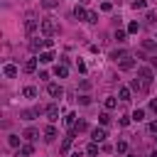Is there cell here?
Returning a JSON list of instances; mask_svg holds the SVG:
<instances>
[{"instance_id": "obj_18", "label": "cell", "mask_w": 157, "mask_h": 157, "mask_svg": "<svg viewBox=\"0 0 157 157\" xmlns=\"http://www.w3.org/2000/svg\"><path fill=\"white\" fill-rule=\"evenodd\" d=\"M37 61H39V59H27V61H25V71L32 74V71L37 69Z\"/></svg>"}, {"instance_id": "obj_32", "label": "cell", "mask_w": 157, "mask_h": 157, "mask_svg": "<svg viewBox=\"0 0 157 157\" xmlns=\"http://www.w3.org/2000/svg\"><path fill=\"white\" fill-rule=\"evenodd\" d=\"M137 29H140L137 22H130V25H128V32H137Z\"/></svg>"}, {"instance_id": "obj_12", "label": "cell", "mask_w": 157, "mask_h": 157, "mask_svg": "<svg viewBox=\"0 0 157 157\" xmlns=\"http://www.w3.org/2000/svg\"><path fill=\"white\" fill-rule=\"evenodd\" d=\"M54 137H56V130H54V125H47V128H44V140H47V142H52Z\"/></svg>"}, {"instance_id": "obj_2", "label": "cell", "mask_w": 157, "mask_h": 157, "mask_svg": "<svg viewBox=\"0 0 157 157\" xmlns=\"http://www.w3.org/2000/svg\"><path fill=\"white\" fill-rule=\"evenodd\" d=\"M137 78L150 88V83H152V78H155V76H152V66H140V69H137Z\"/></svg>"}, {"instance_id": "obj_33", "label": "cell", "mask_w": 157, "mask_h": 157, "mask_svg": "<svg viewBox=\"0 0 157 157\" xmlns=\"http://www.w3.org/2000/svg\"><path fill=\"white\" fill-rule=\"evenodd\" d=\"M96 152H98V145L91 142V145H88V155H96Z\"/></svg>"}, {"instance_id": "obj_11", "label": "cell", "mask_w": 157, "mask_h": 157, "mask_svg": "<svg viewBox=\"0 0 157 157\" xmlns=\"http://www.w3.org/2000/svg\"><path fill=\"white\" fill-rule=\"evenodd\" d=\"M2 74H5L7 78H15V76H17V66H15V64H5V69H2Z\"/></svg>"}, {"instance_id": "obj_21", "label": "cell", "mask_w": 157, "mask_h": 157, "mask_svg": "<svg viewBox=\"0 0 157 157\" xmlns=\"http://www.w3.org/2000/svg\"><path fill=\"white\" fill-rule=\"evenodd\" d=\"M115 105H118V98H113V96H108V98H105V108H108V110H113Z\"/></svg>"}, {"instance_id": "obj_17", "label": "cell", "mask_w": 157, "mask_h": 157, "mask_svg": "<svg viewBox=\"0 0 157 157\" xmlns=\"http://www.w3.org/2000/svg\"><path fill=\"white\" fill-rule=\"evenodd\" d=\"M39 61H42V64L54 61V52H42V54H39Z\"/></svg>"}, {"instance_id": "obj_39", "label": "cell", "mask_w": 157, "mask_h": 157, "mask_svg": "<svg viewBox=\"0 0 157 157\" xmlns=\"http://www.w3.org/2000/svg\"><path fill=\"white\" fill-rule=\"evenodd\" d=\"M150 157H157V150H155V152H150Z\"/></svg>"}, {"instance_id": "obj_25", "label": "cell", "mask_w": 157, "mask_h": 157, "mask_svg": "<svg viewBox=\"0 0 157 157\" xmlns=\"http://www.w3.org/2000/svg\"><path fill=\"white\" fill-rule=\"evenodd\" d=\"M86 22L96 25V22H98V15H96V12H88V15H86Z\"/></svg>"}, {"instance_id": "obj_16", "label": "cell", "mask_w": 157, "mask_h": 157, "mask_svg": "<svg viewBox=\"0 0 157 157\" xmlns=\"http://www.w3.org/2000/svg\"><path fill=\"white\" fill-rule=\"evenodd\" d=\"M130 91H132V88H125V86H123V88H118V98H120L123 103H125V101H130Z\"/></svg>"}, {"instance_id": "obj_27", "label": "cell", "mask_w": 157, "mask_h": 157, "mask_svg": "<svg viewBox=\"0 0 157 157\" xmlns=\"http://www.w3.org/2000/svg\"><path fill=\"white\" fill-rule=\"evenodd\" d=\"M7 142H10L12 147H20V137H17V135H10V137H7Z\"/></svg>"}, {"instance_id": "obj_4", "label": "cell", "mask_w": 157, "mask_h": 157, "mask_svg": "<svg viewBox=\"0 0 157 157\" xmlns=\"http://www.w3.org/2000/svg\"><path fill=\"white\" fill-rule=\"evenodd\" d=\"M37 29H42V22H37V20H34V17H29V20H27V22H25V32H27V34H29V37H32V34H34V32H37Z\"/></svg>"}, {"instance_id": "obj_22", "label": "cell", "mask_w": 157, "mask_h": 157, "mask_svg": "<svg viewBox=\"0 0 157 157\" xmlns=\"http://www.w3.org/2000/svg\"><path fill=\"white\" fill-rule=\"evenodd\" d=\"M130 118H132V120H135V123H140V120H142V118H145V110H142V108H137V110H135V113H132V115H130Z\"/></svg>"}, {"instance_id": "obj_7", "label": "cell", "mask_w": 157, "mask_h": 157, "mask_svg": "<svg viewBox=\"0 0 157 157\" xmlns=\"http://www.w3.org/2000/svg\"><path fill=\"white\" fill-rule=\"evenodd\" d=\"M47 93H49L52 98H59V96L64 93V88H61L59 83H49V86H47Z\"/></svg>"}, {"instance_id": "obj_3", "label": "cell", "mask_w": 157, "mask_h": 157, "mask_svg": "<svg viewBox=\"0 0 157 157\" xmlns=\"http://www.w3.org/2000/svg\"><path fill=\"white\" fill-rule=\"evenodd\" d=\"M118 69H120V71H130V69H135V56L128 52V54L118 61Z\"/></svg>"}, {"instance_id": "obj_13", "label": "cell", "mask_w": 157, "mask_h": 157, "mask_svg": "<svg viewBox=\"0 0 157 157\" xmlns=\"http://www.w3.org/2000/svg\"><path fill=\"white\" fill-rule=\"evenodd\" d=\"M25 137H27L29 142H34V140L39 137V130H37V128H27V130H25Z\"/></svg>"}, {"instance_id": "obj_34", "label": "cell", "mask_w": 157, "mask_h": 157, "mask_svg": "<svg viewBox=\"0 0 157 157\" xmlns=\"http://www.w3.org/2000/svg\"><path fill=\"white\" fill-rule=\"evenodd\" d=\"M101 10H105V12H110V10H113V5H110V2H103V5H101Z\"/></svg>"}, {"instance_id": "obj_10", "label": "cell", "mask_w": 157, "mask_h": 157, "mask_svg": "<svg viewBox=\"0 0 157 157\" xmlns=\"http://www.w3.org/2000/svg\"><path fill=\"white\" fill-rule=\"evenodd\" d=\"M66 74H69V66H66L64 61L54 66V76H59V78H66Z\"/></svg>"}, {"instance_id": "obj_36", "label": "cell", "mask_w": 157, "mask_h": 157, "mask_svg": "<svg viewBox=\"0 0 157 157\" xmlns=\"http://www.w3.org/2000/svg\"><path fill=\"white\" fill-rule=\"evenodd\" d=\"M150 66H152V69H157V54H155V56H150Z\"/></svg>"}, {"instance_id": "obj_28", "label": "cell", "mask_w": 157, "mask_h": 157, "mask_svg": "<svg viewBox=\"0 0 157 157\" xmlns=\"http://www.w3.org/2000/svg\"><path fill=\"white\" fill-rule=\"evenodd\" d=\"M115 150H118V152H128V142H125V140H120V142L115 145Z\"/></svg>"}, {"instance_id": "obj_8", "label": "cell", "mask_w": 157, "mask_h": 157, "mask_svg": "<svg viewBox=\"0 0 157 157\" xmlns=\"http://www.w3.org/2000/svg\"><path fill=\"white\" fill-rule=\"evenodd\" d=\"M44 113H47L49 123H56V120H59V105H49V108H47Z\"/></svg>"}, {"instance_id": "obj_23", "label": "cell", "mask_w": 157, "mask_h": 157, "mask_svg": "<svg viewBox=\"0 0 157 157\" xmlns=\"http://www.w3.org/2000/svg\"><path fill=\"white\" fill-rule=\"evenodd\" d=\"M34 115H39V110H37V108H34V110H25V113H22V118H25V120H32Z\"/></svg>"}, {"instance_id": "obj_38", "label": "cell", "mask_w": 157, "mask_h": 157, "mask_svg": "<svg viewBox=\"0 0 157 157\" xmlns=\"http://www.w3.org/2000/svg\"><path fill=\"white\" fill-rule=\"evenodd\" d=\"M15 157H27V152H22V150H20V152H17Z\"/></svg>"}, {"instance_id": "obj_19", "label": "cell", "mask_w": 157, "mask_h": 157, "mask_svg": "<svg viewBox=\"0 0 157 157\" xmlns=\"http://www.w3.org/2000/svg\"><path fill=\"white\" fill-rule=\"evenodd\" d=\"M64 125H66V128H74V125H76V115H74V113H69V115L64 118Z\"/></svg>"}, {"instance_id": "obj_14", "label": "cell", "mask_w": 157, "mask_h": 157, "mask_svg": "<svg viewBox=\"0 0 157 157\" xmlns=\"http://www.w3.org/2000/svg\"><path fill=\"white\" fill-rule=\"evenodd\" d=\"M86 15H88V10H83L81 5L74 7V17H76V20H86Z\"/></svg>"}, {"instance_id": "obj_6", "label": "cell", "mask_w": 157, "mask_h": 157, "mask_svg": "<svg viewBox=\"0 0 157 157\" xmlns=\"http://www.w3.org/2000/svg\"><path fill=\"white\" fill-rule=\"evenodd\" d=\"M74 135H76V130H71L66 137H64V142H61V147H59V152L64 155V152H69V147H71V142H74Z\"/></svg>"}, {"instance_id": "obj_20", "label": "cell", "mask_w": 157, "mask_h": 157, "mask_svg": "<svg viewBox=\"0 0 157 157\" xmlns=\"http://www.w3.org/2000/svg\"><path fill=\"white\" fill-rule=\"evenodd\" d=\"M39 5H42V7H47V10H52V7H56V5H59V0H39Z\"/></svg>"}, {"instance_id": "obj_35", "label": "cell", "mask_w": 157, "mask_h": 157, "mask_svg": "<svg viewBox=\"0 0 157 157\" xmlns=\"http://www.w3.org/2000/svg\"><path fill=\"white\" fill-rule=\"evenodd\" d=\"M150 110H155V113H157V98H152V101H150Z\"/></svg>"}, {"instance_id": "obj_40", "label": "cell", "mask_w": 157, "mask_h": 157, "mask_svg": "<svg viewBox=\"0 0 157 157\" xmlns=\"http://www.w3.org/2000/svg\"><path fill=\"white\" fill-rule=\"evenodd\" d=\"M125 157H135V155H125Z\"/></svg>"}, {"instance_id": "obj_29", "label": "cell", "mask_w": 157, "mask_h": 157, "mask_svg": "<svg viewBox=\"0 0 157 157\" xmlns=\"http://www.w3.org/2000/svg\"><path fill=\"white\" fill-rule=\"evenodd\" d=\"M132 7H135V10H142V7H145V0H132Z\"/></svg>"}, {"instance_id": "obj_37", "label": "cell", "mask_w": 157, "mask_h": 157, "mask_svg": "<svg viewBox=\"0 0 157 157\" xmlns=\"http://www.w3.org/2000/svg\"><path fill=\"white\" fill-rule=\"evenodd\" d=\"M150 132H157V120H152V123H150Z\"/></svg>"}, {"instance_id": "obj_9", "label": "cell", "mask_w": 157, "mask_h": 157, "mask_svg": "<svg viewBox=\"0 0 157 157\" xmlns=\"http://www.w3.org/2000/svg\"><path fill=\"white\" fill-rule=\"evenodd\" d=\"M105 137H108V132H105L103 128H96V130L91 132V140H93V142H103Z\"/></svg>"}, {"instance_id": "obj_26", "label": "cell", "mask_w": 157, "mask_h": 157, "mask_svg": "<svg viewBox=\"0 0 157 157\" xmlns=\"http://www.w3.org/2000/svg\"><path fill=\"white\" fill-rule=\"evenodd\" d=\"M98 120H101V125H108V123H110V115H108V113H101Z\"/></svg>"}, {"instance_id": "obj_5", "label": "cell", "mask_w": 157, "mask_h": 157, "mask_svg": "<svg viewBox=\"0 0 157 157\" xmlns=\"http://www.w3.org/2000/svg\"><path fill=\"white\" fill-rule=\"evenodd\" d=\"M44 47H47V39H39V37H34V39L29 42V49H32L34 54H37V52L42 54V49H44Z\"/></svg>"}, {"instance_id": "obj_31", "label": "cell", "mask_w": 157, "mask_h": 157, "mask_svg": "<svg viewBox=\"0 0 157 157\" xmlns=\"http://www.w3.org/2000/svg\"><path fill=\"white\" fill-rule=\"evenodd\" d=\"M78 103H81V105H88V103H91V96H78Z\"/></svg>"}, {"instance_id": "obj_30", "label": "cell", "mask_w": 157, "mask_h": 157, "mask_svg": "<svg viewBox=\"0 0 157 157\" xmlns=\"http://www.w3.org/2000/svg\"><path fill=\"white\" fill-rule=\"evenodd\" d=\"M115 39H118V42H125V32H123V29H115Z\"/></svg>"}, {"instance_id": "obj_15", "label": "cell", "mask_w": 157, "mask_h": 157, "mask_svg": "<svg viewBox=\"0 0 157 157\" xmlns=\"http://www.w3.org/2000/svg\"><path fill=\"white\" fill-rule=\"evenodd\" d=\"M130 88H132V91H147V86H145L140 78H132V81H130Z\"/></svg>"}, {"instance_id": "obj_24", "label": "cell", "mask_w": 157, "mask_h": 157, "mask_svg": "<svg viewBox=\"0 0 157 157\" xmlns=\"http://www.w3.org/2000/svg\"><path fill=\"white\" fill-rule=\"evenodd\" d=\"M25 96H27V98H34V96H37V88H34V86H27V88H25Z\"/></svg>"}, {"instance_id": "obj_1", "label": "cell", "mask_w": 157, "mask_h": 157, "mask_svg": "<svg viewBox=\"0 0 157 157\" xmlns=\"http://www.w3.org/2000/svg\"><path fill=\"white\" fill-rule=\"evenodd\" d=\"M56 29H59V25H56L54 17H44V20H42V34H44V37L56 34Z\"/></svg>"}]
</instances>
